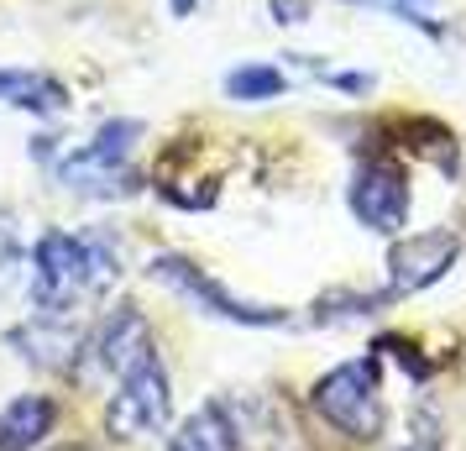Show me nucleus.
Masks as SVG:
<instances>
[{
    "label": "nucleus",
    "mask_w": 466,
    "mask_h": 451,
    "mask_svg": "<svg viewBox=\"0 0 466 451\" xmlns=\"http://www.w3.org/2000/svg\"><path fill=\"white\" fill-rule=\"evenodd\" d=\"M116 279V258L100 237H74V231H47L32 247V300L43 321H68L74 310L100 300Z\"/></svg>",
    "instance_id": "obj_1"
},
{
    "label": "nucleus",
    "mask_w": 466,
    "mask_h": 451,
    "mask_svg": "<svg viewBox=\"0 0 466 451\" xmlns=\"http://www.w3.org/2000/svg\"><path fill=\"white\" fill-rule=\"evenodd\" d=\"M315 415L330 430L351 436V441H378L382 436V357L367 352V357H351V363L330 367L325 378L309 394Z\"/></svg>",
    "instance_id": "obj_2"
},
{
    "label": "nucleus",
    "mask_w": 466,
    "mask_h": 451,
    "mask_svg": "<svg viewBox=\"0 0 466 451\" xmlns=\"http://www.w3.org/2000/svg\"><path fill=\"white\" fill-rule=\"evenodd\" d=\"M168 415H173V384L163 357L152 352L116 384L106 405V436L110 441H147L157 430H168Z\"/></svg>",
    "instance_id": "obj_3"
},
{
    "label": "nucleus",
    "mask_w": 466,
    "mask_h": 451,
    "mask_svg": "<svg viewBox=\"0 0 466 451\" xmlns=\"http://www.w3.org/2000/svg\"><path fill=\"white\" fill-rule=\"evenodd\" d=\"M147 273H152L157 283H168L173 294L194 300L205 315H220V321H231V325H289V310L236 300L231 289H220V283H215L205 268H194L189 258H173V252H163V258H152Z\"/></svg>",
    "instance_id": "obj_4"
},
{
    "label": "nucleus",
    "mask_w": 466,
    "mask_h": 451,
    "mask_svg": "<svg viewBox=\"0 0 466 451\" xmlns=\"http://www.w3.org/2000/svg\"><path fill=\"white\" fill-rule=\"evenodd\" d=\"M346 200H351V215L378 237H399L409 220V179L393 158H361Z\"/></svg>",
    "instance_id": "obj_5"
},
{
    "label": "nucleus",
    "mask_w": 466,
    "mask_h": 451,
    "mask_svg": "<svg viewBox=\"0 0 466 451\" xmlns=\"http://www.w3.org/2000/svg\"><path fill=\"white\" fill-rule=\"evenodd\" d=\"M142 357H152L147 321L137 310H116V315H106V321L95 325L89 342H79V378L85 384H95V378H116L121 384Z\"/></svg>",
    "instance_id": "obj_6"
},
{
    "label": "nucleus",
    "mask_w": 466,
    "mask_h": 451,
    "mask_svg": "<svg viewBox=\"0 0 466 451\" xmlns=\"http://www.w3.org/2000/svg\"><path fill=\"white\" fill-rule=\"evenodd\" d=\"M456 258H461V237L445 226L399 237L388 247V294H420L430 283H441L456 268Z\"/></svg>",
    "instance_id": "obj_7"
},
{
    "label": "nucleus",
    "mask_w": 466,
    "mask_h": 451,
    "mask_svg": "<svg viewBox=\"0 0 466 451\" xmlns=\"http://www.w3.org/2000/svg\"><path fill=\"white\" fill-rule=\"evenodd\" d=\"M58 405L47 394H22L0 409V451H37L53 436Z\"/></svg>",
    "instance_id": "obj_8"
},
{
    "label": "nucleus",
    "mask_w": 466,
    "mask_h": 451,
    "mask_svg": "<svg viewBox=\"0 0 466 451\" xmlns=\"http://www.w3.org/2000/svg\"><path fill=\"white\" fill-rule=\"evenodd\" d=\"M0 100L37 110V116H58V110H68V89L47 74H32V68H0Z\"/></svg>",
    "instance_id": "obj_9"
},
{
    "label": "nucleus",
    "mask_w": 466,
    "mask_h": 451,
    "mask_svg": "<svg viewBox=\"0 0 466 451\" xmlns=\"http://www.w3.org/2000/svg\"><path fill=\"white\" fill-rule=\"evenodd\" d=\"M168 451H236L231 415H226L220 405H199L189 420H184V425L173 430Z\"/></svg>",
    "instance_id": "obj_10"
},
{
    "label": "nucleus",
    "mask_w": 466,
    "mask_h": 451,
    "mask_svg": "<svg viewBox=\"0 0 466 451\" xmlns=\"http://www.w3.org/2000/svg\"><path fill=\"white\" fill-rule=\"evenodd\" d=\"M137 137H142V121H106V127L95 131V142L79 148L68 163H79V169H127L131 152H137Z\"/></svg>",
    "instance_id": "obj_11"
},
{
    "label": "nucleus",
    "mask_w": 466,
    "mask_h": 451,
    "mask_svg": "<svg viewBox=\"0 0 466 451\" xmlns=\"http://www.w3.org/2000/svg\"><path fill=\"white\" fill-rule=\"evenodd\" d=\"M283 89H289V79H283V68H273V64H247L226 79V95L241 100V106H252V100H278Z\"/></svg>",
    "instance_id": "obj_12"
},
{
    "label": "nucleus",
    "mask_w": 466,
    "mask_h": 451,
    "mask_svg": "<svg viewBox=\"0 0 466 451\" xmlns=\"http://www.w3.org/2000/svg\"><path fill=\"white\" fill-rule=\"evenodd\" d=\"M189 5H194V0H173V11H189Z\"/></svg>",
    "instance_id": "obj_13"
},
{
    "label": "nucleus",
    "mask_w": 466,
    "mask_h": 451,
    "mask_svg": "<svg viewBox=\"0 0 466 451\" xmlns=\"http://www.w3.org/2000/svg\"><path fill=\"white\" fill-rule=\"evenodd\" d=\"M58 451H79V446H58Z\"/></svg>",
    "instance_id": "obj_14"
}]
</instances>
